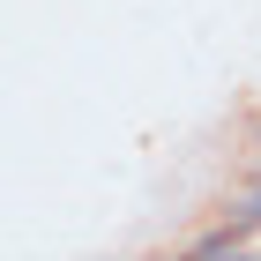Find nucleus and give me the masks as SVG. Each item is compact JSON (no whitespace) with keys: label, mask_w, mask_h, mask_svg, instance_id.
Returning a JSON list of instances; mask_svg holds the SVG:
<instances>
[{"label":"nucleus","mask_w":261,"mask_h":261,"mask_svg":"<svg viewBox=\"0 0 261 261\" xmlns=\"http://www.w3.org/2000/svg\"><path fill=\"white\" fill-rule=\"evenodd\" d=\"M254 231H261V224H254V209H239V217H224V224H209V231H194L187 246H194V254H239Z\"/></svg>","instance_id":"1"}]
</instances>
